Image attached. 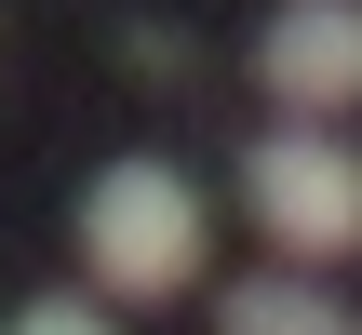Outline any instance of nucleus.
<instances>
[{
  "label": "nucleus",
  "instance_id": "1",
  "mask_svg": "<svg viewBox=\"0 0 362 335\" xmlns=\"http://www.w3.org/2000/svg\"><path fill=\"white\" fill-rule=\"evenodd\" d=\"M81 269L107 309H161L202 282V188L175 161H107L81 188Z\"/></svg>",
  "mask_w": 362,
  "mask_h": 335
},
{
  "label": "nucleus",
  "instance_id": "2",
  "mask_svg": "<svg viewBox=\"0 0 362 335\" xmlns=\"http://www.w3.org/2000/svg\"><path fill=\"white\" fill-rule=\"evenodd\" d=\"M242 215H255L296 269L362 255V148L349 134H255V148H242Z\"/></svg>",
  "mask_w": 362,
  "mask_h": 335
},
{
  "label": "nucleus",
  "instance_id": "3",
  "mask_svg": "<svg viewBox=\"0 0 362 335\" xmlns=\"http://www.w3.org/2000/svg\"><path fill=\"white\" fill-rule=\"evenodd\" d=\"M255 81L282 94V107H362V0H282L269 27H255Z\"/></svg>",
  "mask_w": 362,
  "mask_h": 335
},
{
  "label": "nucleus",
  "instance_id": "4",
  "mask_svg": "<svg viewBox=\"0 0 362 335\" xmlns=\"http://www.w3.org/2000/svg\"><path fill=\"white\" fill-rule=\"evenodd\" d=\"M215 335H362V309H336L309 269H255L215 295Z\"/></svg>",
  "mask_w": 362,
  "mask_h": 335
},
{
  "label": "nucleus",
  "instance_id": "5",
  "mask_svg": "<svg viewBox=\"0 0 362 335\" xmlns=\"http://www.w3.org/2000/svg\"><path fill=\"white\" fill-rule=\"evenodd\" d=\"M13 335H121V322H107V295H27Z\"/></svg>",
  "mask_w": 362,
  "mask_h": 335
}]
</instances>
